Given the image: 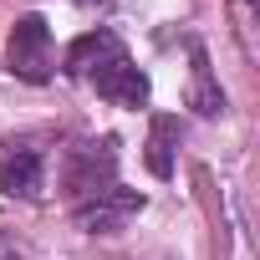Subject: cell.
I'll use <instances>...</instances> for the list:
<instances>
[{
  "mask_svg": "<svg viewBox=\"0 0 260 260\" xmlns=\"http://www.w3.org/2000/svg\"><path fill=\"white\" fill-rule=\"evenodd\" d=\"M189 107H194L199 117H214V112L224 107V92L214 87L209 61H204V51H199V46H194V87H189Z\"/></svg>",
  "mask_w": 260,
  "mask_h": 260,
  "instance_id": "cell-6",
  "label": "cell"
},
{
  "mask_svg": "<svg viewBox=\"0 0 260 260\" xmlns=\"http://www.w3.org/2000/svg\"><path fill=\"white\" fill-rule=\"evenodd\" d=\"M82 6H102V0H82Z\"/></svg>",
  "mask_w": 260,
  "mask_h": 260,
  "instance_id": "cell-9",
  "label": "cell"
},
{
  "mask_svg": "<svg viewBox=\"0 0 260 260\" xmlns=\"http://www.w3.org/2000/svg\"><path fill=\"white\" fill-rule=\"evenodd\" d=\"M117 51H122V46H117L112 36H82V41H77V46L67 51V61H72V72H82V77H92V72H97L102 61H112Z\"/></svg>",
  "mask_w": 260,
  "mask_h": 260,
  "instance_id": "cell-7",
  "label": "cell"
},
{
  "mask_svg": "<svg viewBox=\"0 0 260 260\" xmlns=\"http://www.w3.org/2000/svg\"><path fill=\"white\" fill-rule=\"evenodd\" d=\"M138 214H143V194L138 189H122V184H107L102 194H92V199L77 204V224L87 235H117V230L133 224Z\"/></svg>",
  "mask_w": 260,
  "mask_h": 260,
  "instance_id": "cell-1",
  "label": "cell"
},
{
  "mask_svg": "<svg viewBox=\"0 0 260 260\" xmlns=\"http://www.w3.org/2000/svg\"><path fill=\"white\" fill-rule=\"evenodd\" d=\"M112 169H117L112 143H82V148H72V158H67V189L92 199V194H102V189L112 184Z\"/></svg>",
  "mask_w": 260,
  "mask_h": 260,
  "instance_id": "cell-3",
  "label": "cell"
},
{
  "mask_svg": "<svg viewBox=\"0 0 260 260\" xmlns=\"http://www.w3.org/2000/svg\"><path fill=\"white\" fill-rule=\"evenodd\" d=\"M169 138H174V122H169V117H158V122H153V143H148V169H153L158 179H169V174H174Z\"/></svg>",
  "mask_w": 260,
  "mask_h": 260,
  "instance_id": "cell-8",
  "label": "cell"
},
{
  "mask_svg": "<svg viewBox=\"0 0 260 260\" xmlns=\"http://www.w3.org/2000/svg\"><path fill=\"white\" fill-rule=\"evenodd\" d=\"M6 56H11V72H16L21 82H46V77H51V26H46L41 16H21V21L11 26Z\"/></svg>",
  "mask_w": 260,
  "mask_h": 260,
  "instance_id": "cell-2",
  "label": "cell"
},
{
  "mask_svg": "<svg viewBox=\"0 0 260 260\" xmlns=\"http://www.w3.org/2000/svg\"><path fill=\"white\" fill-rule=\"evenodd\" d=\"M41 153L31 148V143H6L0 148V189L6 194H16V199H31V194H41Z\"/></svg>",
  "mask_w": 260,
  "mask_h": 260,
  "instance_id": "cell-5",
  "label": "cell"
},
{
  "mask_svg": "<svg viewBox=\"0 0 260 260\" xmlns=\"http://www.w3.org/2000/svg\"><path fill=\"white\" fill-rule=\"evenodd\" d=\"M92 82H97V92H102L112 107H143V102H148V77L127 61L122 51H117L112 61H102V67L92 72Z\"/></svg>",
  "mask_w": 260,
  "mask_h": 260,
  "instance_id": "cell-4",
  "label": "cell"
}]
</instances>
